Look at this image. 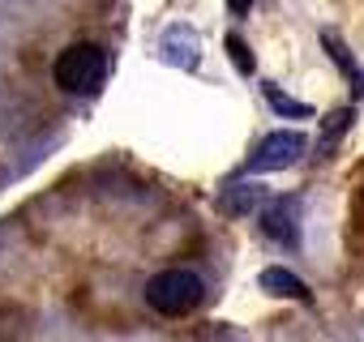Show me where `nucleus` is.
Instances as JSON below:
<instances>
[{
    "instance_id": "nucleus-10",
    "label": "nucleus",
    "mask_w": 364,
    "mask_h": 342,
    "mask_svg": "<svg viewBox=\"0 0 364 342\" xmlns=\"http://www.w3.org/2000/svg\"><path fill=\"white\" fill-rule=\"evenodd\" d=\"M228 56L240 60V73H253V52L240 43V35H228Z\"/></svg>"
},
{
    "instance_id": "nucleus-9",
    "label": "nucleus",
    "mask_w": 364,
    "mask_h": 342,
    "mask_svg": "<svg viewBox=\"0 0 364 342\" xmlns=\"http://www.w3.org/2000/svg\"><path fill=\"white\" fill-rule=\"evenodd\" d=\"M262 197H266L262 189H236L232 197H223V210H228V214H245V210H249L253 202H262Z\"/></svg>"
},
{
    "instance_id": "nucleus-7",
    "label": "nucleus",
    "mask_w": 364,
    "mask_h": 342,
    "mask_svg": "<svg viewBox=\"0 0 364 342\" xmlns=\"http://www.w3.org/2000/svg\"><path fill=\"white\" fill-rule=\"evenodd\" d=\"M185 39H189V31H171V35H167V43H163V56H167V60H176L180 69H193V65H198V52H189V48H185Z\"/></svg>"
},
{
    "instance_id": "nucleus-2",
    "label": "nucleus",
    "mask_w": 364,
    "mask_h": 342,
    "mask_svg": "<svg viewBox=\"0 0 364 342\" xmlns=\"http://www.w3.org/2000/svg\"><path fill=\"white\" fill-rule=\"evenodd\" d=\"M103 73H107V56L95 43H69L56 56V69H52V77L65 94H95Z\"/></svg>"
},
{
    "instance_id": "nucleus-1",
    "label": "nucleus",
    "mask_w": 364,
    "mask_h": 342,
    "mask_svg": "<svg viewBox=\"0 0 364 342\" xmlns=\"http://www.w3.org/2000/svg\"><path fill=\"white\" fill-rule=\"evenodd\" d=\"M202 295H206L202 274L198 270H185V265H180V270H159L146 282V304L154 312H167V316H180V312L198 308Z\"/></svg>"
},
{
    "instance_id": "nucleus-11",
    "label": "nucleus",
    "mask_w": 364,
    "mask_h": 342,
    "mask_svg": "<svg viewBox=\"0 0 364 342\" xmlns=\"http://www.w3.org/2000/svg\"><path fill=\"white\" fill-rule=\"evenodd\" d=\"M228 5H232V9H236V13H245V9H249V5H253V0H228Z\"/></svg>"
},
{
    "instance_id": "nucleus-5",
    "label": "nucleus",
    "mask_w": 364,
    "mask_h": 342,
    "mask_svg": "<svg viewBox=\"0 0 364 342\" xmlns=\"http://www.w3.org/2000/svg\"><path fill=\"white\" fill-rule=\"evenodd\" d=\"M262 291H266V295H279V299H304V304L313 299V291H309L291 270H283V265H270V270L262 274Z\"/></svg>"
},
{
    "instance_id": "nucleus-4",
    "label": "nucleus",
    "mask_w": 364,
    "mask_h": 342,
    "mask_svg": "<svg viewBox=\"0 0 364 342\" xmlns=\"http://www.w3.org/2000/svg\"><path fill=\"white\" fill-rule=\"evenodd\" d=\"M262 231L266 240L283 244V248H296V223H291V202H274L266 214H262Z\"/></svg>"
},
{
    "instance_id": "nucleus-3",
    "label": "nucleus",
    "mask_w": 364,
    "mask_h": 342,
    "mask_svg": "<svg viewBox=\"0 0 364 342\" xmlns=\"http://www.w3.org/2000/svg\"><path fill=\"white\" fill-rule=\"evenodd\" d=\"M304 133H291V128H283V133H270L257 150H253V158L245 162V171H253V176H262V171H283V167H291L300 154H304Z\"/></svg>"
},
{
    "instance_id": "nucleus-6",
    "label": "nucleus",
    "mask_w": 364,
    "mask_h": 342,
    "mask_svg": "<svg viewBox=\"0 0 364 342\" xmlns=\"http://www.w3.org/2000/svg\"><path fill=\"white\" fill-rule=\"evenodd\" d=\"M321 48H326V52H330V56H334V60L343 65V77L351 82V94L360 99V94H364V77H360V69H355V60H351V52H347V48H343V43H338L334 35H321Z\"/></svg>"
},
{
    "instance_id": "nucleus-8",
    "label": "nucleus",
    "mask_w": 364,
    "mask_h": 342,
    "mask_svg": "<svg viewBox=\"0 0 364 342\" xmlns=\"http://www.w3.org/2000/svg\"><path fill=\"white\" fill-rule=\"evenodd\" d=\"M266 94L274 99V111H279V116H300V120H304V116H313V107H309V103H296V99H287L279 86H266Z\"/></svg>"
}]
</instances>
